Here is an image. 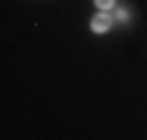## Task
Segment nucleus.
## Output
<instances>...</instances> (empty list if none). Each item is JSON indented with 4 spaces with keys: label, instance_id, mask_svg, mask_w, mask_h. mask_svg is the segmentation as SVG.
<instances>
[{
    "label": "nucleus",
    "instance_id": "nucleus-1",
    "mask_svg": "<svg viewBox=\"0 0 147 140\" xmlns=\"http://www.w3.org/2000/svg\"><path fill=\"white\" fill-rule=\"evenodd\" d=\"M110 24H112V19H110L107 14H96L94 19H91V28H94L96 33H103L110 28Z\"/></svg>",
    "mask_w": 147,
    "mask_h": 140
},
{
    "label": "nucleus",
    "instance_id": "nucleus-2",
    "mask_svg": "<svg viewBox=\"0 0 147 140\" xmlns=\"http://www.w3.org/2000/svg\"><path fill=\"white\" fill-rule=\"evenodd\" d=\"M96 5L100 9H110V7H112V0H96Z\"/></svg>",
    "mask_w": 147,
    "mask_h": 140
},
{
    "label": "nucleus",
    "instance_id": "nucleus-3",
    "mask_svg": "<svg viewBox=\"0 0 147 140\" xmlns=\"http://www.w3.org/2000/svg\"><path fill=\"white\" fill-rule=\"evenodd\" d=\"M115 16H117V19H119V21H124V19H126V16H128V14H126L124 9H117V14H115Z\"/></svg>",
    "mask_w": 147,
    "mask_h": 140
}]
</instances>
